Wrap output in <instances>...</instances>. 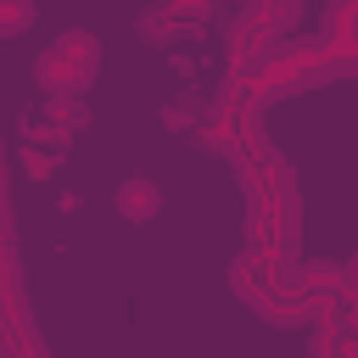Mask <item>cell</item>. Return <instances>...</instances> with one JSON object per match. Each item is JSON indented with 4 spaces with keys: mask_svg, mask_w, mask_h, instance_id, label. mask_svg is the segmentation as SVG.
Wrapping results in <instances>:
<instances>
[{
    "mask_svg": "<svg viewBox=\"0 0 358 358\" xmlns=\"http://www.w3.org/2000/svg\"><path fill=\"white\" fill-rule=\"evenodd\" d=\"M95 67H101L95 34H62V39H56V45L39 56L34 78L45 84V95H78V90H90Z\"/></svg>",
    "mask_w": 358,
    "mask_h": 358,
    "instance_id": "cell-1",
    "label": "cell"
},
{
    "mask_svg": "<svg viewBox=\"0 0 358 358\" xmlns=\"http://www.w3.org/2000/svg\"><path fill=\"white\" fill-rule=\"evenodd\" d=\"M157 207H162V196H157L151 179H123V185H117V213H123V218L140 224V218H151Z\"/></svg>",
    "mask_w": 358,
    "mask_h": 358,
    "instance_id": "cell-2",
    "label": "cell"
},
{
    "mask_svg": "<svg viewBox=\"0 0 358 358\" xmlns=\"http://www.w3.org/2000/svg\"><path fill=\"white\" fill-rule=\"evenodd\" d=\"M34 22V6L28 0H11V6H0V34H22Z\"/></svg>",
    "mask_w": 358,
    "mask_h": 358,
    "instance_id": "cell-3",
    "label": "cell"
},
{
    "mask_svg": "<svg viewBox=\"0 0 358 358\" xmlns=\"http://www.w3.org/2000/svg\"><path fill=\"white\" fill-rule=\"evenodd\" d=\"M190 117H196V112H190L185 101H173V106H162V123H168V129H185Z\"/></svg>",
    "mask_w": 358,
    "mask_h": 358,
    "instance_id": "cell-4",
    "label": "cell"
}]
</instances>
